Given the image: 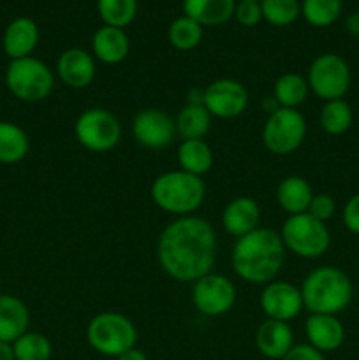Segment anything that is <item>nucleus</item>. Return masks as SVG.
<instances>
[{
	"label": "nucleus",
	"mask_w": 359,
	"mask_h": 360,
	"mask_svg": "<svg viewBox=\"0 0 359 360\" xmlns=\"http://www.w3.org/2000/svg\"><path fill=\"white\" fill-rule=\"evenodd\" d=\"M217 255V234L204 218L182 217L162 231L158 264L176 281L190 283L211 273Z\"/></svg>",
	"instance_id": "obj_1"
},
{
	"label": "nucleus",
	"mask_w": 359,
	"mask_h": 360,
	"mask_svg": "<svg viewBox=\"0 0 359 360\" xmlns=\"http://www.w3.org/2000/svg\"><path fill=\"white\" fill-rule=\"evenodd\" d=\"M284 255L280 234L259 227L236 241L231 255L232 269L246 283L267 285L280 273Z\"/></svg>",
	"instance_id": "obj_2"
},
{
	"label": "nucleus",
	"mask_w": 359,
	"mask_h": 360,
	"mask_svg": "<svg viewBox=\"0 0 359 360\" xmlns=\"http://www.w3.org/2000/svg\"><path fill=\"white\" fill-rule=\"evenodd\" d=\"M301 297L310 315H334L345 311L352 301L354 287L347 274L338 267L313 269L301 285Z\"/></svg>",
	"instance_id": "obj_3"
},
{
	"label": "nucleus",
	"mask_w": 359,
	"mask_h": 360,
	"mask_svg": "<svg viewBox=\"0 0 359 360\" xmlns=\"http://www.w3.org/2000/svg\"><path fill=\"white\" fill-rule=\"evenodd\" d=\"M206 195V185L201 176L185 171H169L158 176L151 185V199L165 213L190 217L199 210Z\"/></svg>",
	"instance_id": "obj_4"
},
{
	"label": "nucleus",
	"mask_w": 359,
	"mask_h": 360,
	"mask_svg": "<svg viewBox=\"0 0 359 360\" xmlns=\"http://www.w3.org/2000/svg\"><path fill=\"white\" fill-rule=\"evenodd\" d=\"M88 345L104 357H120L136 347L137 329L122 313H101L87 327Z\"/></svg>",
	"instance_id": "obj_5"
},
{
	"label": "nucleus",
	"mask_w": 359,
	"mask_h": 360,
	"mask_svg": "<svg viewBox=\"0 0 359 360\" xmlns=\"http://www.w3.org/2000/svg\"><path fill=\"white\" fill-rule=\"evenodd\" d=\"M6 86L18 101L41 102L51 95L55 76L42 60L27 56L11 60L6 69Z\"/></svg>",
	"instance_id": "obj_6"
},
{
	"label": "nucleus",
	"mask_w": 359,
	"mask_h": 360,
	"mask_svg": "<svg viewBox=\"0 0 359 360\" xmlns=\"http://www.w3.org/2000/svg\"><path fill=\"white\" fill-rule=\"evenodd\" d=\"M280 238L285 248L301 259H319L331 245L326 224L308 213L289 217L282 225Z\"/></svg>",
	"instance_id": "obj_7"
},
{
	"label": "nucleus",
	"mask_w": 359,
	"mask_h": 360,
	"mask_svg": "<svg viewBox=\"0 0 359 360\" xmlns=\"http://www.w3.org/2000/svg\"><path fill=\"white\" fill-rule=\"evenodd\" d=\"M306 137V120L298 109L278 108L267 116L263 129V143L273 155H291Z\"/></svg>",
	"instance_id": "obj_8"
},
{
	"label": "nucleus",
	"mask_w": 359,
	"mask_h": 360,
	"mask_svg": "<svg viewBox=\"0 0 359 360\" xmlns=\"http://www.w3.org/2000/svg\"><path fill=\"white\" fill-rule=\"evenodd\" d=\"M77 143L95 153L113 150L122 139V125L108 109L92 108L81 112L74 125Z\"/></svg>",
	"instance_id": "obj_9"
},
{
	"label": "nucleus",
	"mask_w": 359,
	"mask_h": 360,
	"mask_svg": "<svg viewBox=\"0 0 359 360\" xmlns=\"http://www.w3.org/2000/svg\"><path fill=\"white\" fill-rule=\"evenodd\" d=\"M308 88L322 101L344 98L351 88V67L334 53L317 56L308 69Z\"/></svg>",
	"instance_id": "obj_10"
},
{
	"label": "nucleus",
	"mask_w": 359,
	"mask_h": 360,
	"mask_svg": "<svg viewBox=\"0 0 359 360\" xmlns=\"http://www.w3.org/2000/svg\"><path fill=\"white\" fill-rule=\"evenodd\" d=\"M192 302L197 311L206 316L225 315L236 302L234 283L222 274H206L194 281Z\"/></svg>",
	"instance_id": "obj_11"
},
{
	"label": "nucleus",
	"mask_w": 359,
	"mask_h": 360,
	"mask_svg": "<svg viewBox=\"0 0 359 360\" xmlns=\"http://www.w3.org/2000/svg\"><path fill=\"white\" fill-rule=\"evenodd\" d=\"M248 105V91L239 81L222 77L204 90V108L211 116L231 120L241 116Z\"/></svg>",
	"instance_id": "obj_12"
},
{
	"label": "nucleus",
	"mask_w": 359,
	"mask_h": 360,
	"mask_svg": "<svg viewBox=\"0 0 359 360\" xmlns=\"http://www.w3.org/2000/svg\"><path fill=\"white\" fill-rule=\"evenodd\" d=\"M132 136L148 150H162L175 141V120L160 109H143L132 120Z\"/></svg>",
	"instance_id": "obj_13"
},
{
	"label": "nucleus",
	"mask_w": 359,
	"mask_h": 360,
	"mask_svg": "<svg viewBox=\"0 0 359 360\" xmlns=\"http://www.w3.org/2000/svg\"><path fill=\"white\" fill-rule=\"evenodd\" d=\"M260 308L270 320L291 322L305 309L301 290L289 281H270L260 294Z\"/></svg>",
	"instance_id": "obj_14"
},
{
	"label": "nucleus",
	"mask_w": 359,
	"mask_h": 360,
	"mask_svg": "<svg viewBox=\"0 0 359 360\" xmlns=\"http://www.w3.org/2000/svg\"><path fill=\"white\" fill-rule=\"evenodd\" d=\"M56 72L60 81L74 90L90 86L97 72L94 55L81 48L65 49L56 62Z\"/></svg>",
	"instance_id": "obj_15"
},
{
	"label": "nucleus",
	"mask_w": 359,
	"mask_h": 360,
	"mask_svg": "<svg viewBox=\"0 0 359 360\" xmlns=\"http://www.w3.org/2000/svg\"><path fill=\"white\" fill-rule=\"evenodd\" d=\"M39 27L32 18H14L4 30L2 48L11 60L32 56L39 44Z\"/></svg>",
	"instance_id": "obj_16"
},
{
	"label": "nucleus",
	"mask_w": 359,
	"mask_h": 360,
	"mask_svg": "<svg viewBox=\"0 0 359 360\" xmlns=\"http://www.w3.org/2000/svg\"><path fill=\"white\" fill-rule=\"evenodd\" d=\"M256 345L260 355L270 360H282L294 347V333L287 322L270 320L257 329Z\"/></svg>",
	"instance_id": "obj_17"
},
{
	"label": "nucleus",
	"mask_w": 359,
	"mask_h": 360,
	"mask_svg": "<svg viewBox=\"0 0 359 360\" xmlns=\"http://www.w3.org/2000/svg\"><path fill=\"white\" fill-rule=\"evenodd\" d=\"M259 221L260 207L250 197H236L225 206L222 214V225L225 232L238 239L259 229Z\"/></svg>",
	"instance_id": "obj_18"
},
{
	"label": "nucleus",
	"mask_w": 359,
	"mask_h": 360,
	"mask_svg": "<svg viewBox=\"0 0 359 360\" xmlns=\"http://www.w3.org/2000/svg\"><path fill=\"white\" fill-rule=\"evenodd\" d=\"M92 51L95 58L102 63H108V65L122 63L130 51L129 35L123 28L102 25L92 37Z\"/></svg>",
	"instance_id": "obj_19"
},
{
	"label": "nucleus",
	"mask_w": 359,
	"mask_h": 360,
	"mask_svg": "<svg viewBox=\"0 0 359 360\" xmlns=\"http://www.w3.org/2000/svg\"><path fill=\"white\" fill-rule=\"evenodd\" d=\"M308 345L315 350L327 354L341 347L345 340V329L334 315H310L305 323Z\"/></svg>",
	"instance_id": "obj_20"
},
{
	"label": "nucleus",
	"mask_w": 359,
	"mask_h": 360,
	"mask_svg": "<svg viewBox=\"0 0 359 360\" xmlns=\"http://www.w3.org/2000/svg\"><path fill=\"white\" fill-rule=\"evenodd\" d=\"M30 313L20 297L0 294V341L14 343L18 338L28 333Z\"/></svg>",
	"instance_id": "obj_21"
},
{
	"label": "nucleus",
	"mask_w": 359,
	"mask_h": 360,
	"mask_svg": "<svg viewBox=\"0 0 359 360\" xmlns=\"http://www.w3.org/2000/svg\"><path fill=\"white\" fill-rule=\"evenodd\" d=\"M183 14L201 27H218L234 18L236 0H182Z\"/></svg>",
	"instance_id": "obj_22"
},
{
	"label": "nucleus",
	"mask_w": 359,
	"mask_h": 360,
	"mask_svg": "<svg viewBox=\"0 0 359 360\" xmlns=\"http://www.w3.org/2000/svg\"><path fill=\"white\" fill-rule=\"evenodd\" d=\"M312 186L301 176H289L282 179V183L277 188V200L282 210L292 214H301L308 211L310 202H312Z\"/></svg>",
	"instance_id": "obj_23"
},
{
	"label": "nucleus",
	"mask_w": 359,
	"mask_h": 360,
	"mask_svg": "<svg viewBox=\"0 0 359 360\" xmlns=\"http://www.w3.org/2000/svg\"><path fill=\"white\" fill-rule=\"evenodd\" d=\"M175 125L183 141L204 139L211 129V115L204 104H187L176 116Z\"/></svg>",
	"instance_id": "obj_24"
},
{
	"label": "nucleus",
	"mask_w": 359,
	"mask_h": 360,
	"mask_svg": "<svg viewBox=\"0 0 359 360\" xmlns=\"http://www.w3.org/2000/svg\"><path fill=\"white\" fill-rule=\"evenodd\" d=\"M30 150L27 132L20 125L0 122V164H18Z\"/></svg>",
	"instance_id": "obj_25"
},
{
	"label": "nucleus",
	"mask_w": 359,
	"mask_h": 360,
	"mask_svg": "<svg viewBox=\"0 0 359 360\" xmlns=\"http://www.w3.org/2000/svg\"><path fill=\"white\" fill-rule=\"evenodd\" d=\"M178 162L182 171L203 176L213 165V151L204 139L183 141L178 148Z\"/></svg>",
	"instance_id": "obj_26"
},
{
	"label": "nucleus",
	"mask_w": 359,
	"mask_h": 360,
	"mask_svg": "<svg viewBox=\"0 0 359 360\" xmlns=\"http://www.w3.org/2000/svg\"><path fill=\"white\" fill-rule=\"evenodd\" d=\"M308 81L296 72H285L275 81L273 98L280 108L296 109L308 97Z\"/></svg>",
	"instance_id": "obj_27"
},
{
	"label": "nucleus",
	"mask_w": 359,
	"mask_h": 360,
	"mask_svg": "<svg viewBox=\"0 0 359 360\" xmlns=\"http://www.w3.org/2000/svg\"><path fill=\"white\" fill-rule=\"evenodd\" d=\"M203 28L204 27H201L192 18L182 14V16L172 20V23L169 25V42L178 51H190V49L197 48L201 41H203Z\"/></svg>",
	"instance_id": "obj_28"
},
{
	"label": "nucleus",
	"mask_w": 359,
	"mask_h": 360,
	"mask_svg": "<svg viewBox=\"0 0 359 360\" xmlns=\"http://www.w3.org/2000/svg\"><path fill=\"white\" fill-rule=\"evenodd\" d=\"M301 16L315 28H326L341 16V0H301Z\"/></svg>",
	"instance_id": "obj_29"
},
{
	"label": "nucleus",
	"mask_w": 359,
	"mask_h": 360,
	"mask_svg": "<svg viewBox=\"0 0 359 360\" xmlns=\"http://www.w3.org/2000/svg\"><path fill=\"white\" fill-rule=\"evenodd\" d=\"M137 0H97V13L108 27H129L137 16Z\"/></svg>",
	"instance_id": "obj_30"
},
{
	"label": "nucleus",
	"mask_w": 359,
	"mask_h": 360,
	"mask_svg": "<svg viewBox=\"0 0 359 360\" xmlns=\"http://www.w3.org/2000/svg\"><path fill=\"white\" fill-rule=\"evenodd\" d=\"M352 120H354L352 109L344 98L326 102L319 116L320 127L329 136H341L347 132L352 125Z\"/></svg>",
	"instance_id": "obj_31"
},
{
	"label": "nucleus",
	"mask_w": 359,
	"mask_h": 360,
	"mask_svg": "<svg viewBox=\"0 0 359 360\" xmlns=\"http://www.w3.org/2000/svg\"><path fill=\"white\" fill-rule=\"evenodd\" d=\"M263 20L273 27H289L301 16L299 0H260Z\"/></svg>",
	"instance_id": "obj_32"
},
{
	"label": "nucleus",
	"mask_w": 359,
	"mask_h": 360,
	"mask_svg": "<svg viewBox=\"0 0 359 360\" xmlns=\"http://www.w3.org/2000/svg\"><path fill=\"white\" fill-rule=\"evenodd\" d=\"M16 360H49L53 355V345L44 334L25 333L13 343Z\"/></svg>",
	"instance_id": "obj_33"
},
{
	"label": "nucleus",
	"mask_w": 359,
	"mask_h": 360,
	"mask_svg": "<svg viewBox=\"0 0 359 360\" xmlns=\"http://www.w3.org/2000/svg\"><path fill=\"white\" fill-rule=\"evenodd\" d=\"M234 18L241 27L252 28L263 21L260 2H236Z\"/></svg>",
	"instance_id": "obj_34"
},
{
	"label": "nucleus",
	"mask_w": 359,
	"mask_h": 360,
	"mask_svg": "<svg viewBox=\"0 0 359 360\" xmlns=\"http://www.w3.org/2000/svg\"><path fill=\"white\" fill-rule=\"evenodd\" d=\"M334 210H336V202H334L333 197L327 195V193H319V195L312 197V202H310L306 213L312 214V217L317 218L319 221H324V224H326V221L334 214Z\"/></svg>",
	"instance_id": "obj_35"
},
{
	"label": "nucleus",
	"mask_w": 359,
	"mask_h": 360,
	"mask_svg": "<svg viewBox=\"0 0 359 360\" xmlns=\"http://www.w3.org/2000/svg\"><path fill=\"white\" fill-rule=\"evenodd\" d=\"M344 225L348 232L359 236V193L352 195L344 207Z\"/></svg>",
	"instance_id": "obj_36"
},
{
	"label": "nucleus",
	"mask_w": 359,
	"mask_h": 360,
	"mask_svg": "<svg viewBox=\"0 0 359 360\" xmlns=\"http://www.w3.org/2000/svg\"><path fill=\"white\" fill-rule=\"evenodd\" d=\"M282 360H326L322 352L315 350L312 345H294Z\"/></svg>",
	"instance_id": "obj_37"
},
{
	"label": "nucleus",
	"mask_w": 359,
	"mask_h": 360,
	"mask_svg": "<svg viewBox=\"0 0 359 360\" xmlns=\"http://www.w3.org/2000/svg\"><path fill=\"white\" fill-rule=\"evenodd\" d=\"M116 360H148V357L143 350H139L137 347H134V348H130V350H127L125 354L120 355V357H116Z\"/></svg>",
	"instance_id": "obj_38"
},
{
	"label": "nucleus",
	"mask_w": 359,
	"mask_h": 360,
	"mask_svg": "<svg viewBox=\"0 0 359 360\" xmlns=\"http://www.w3.org/2000/svg\"><path fill=\"white\" fill-rule=\"evenodd\" d=\"M345 28L348 34L359 35V13H352L351 16L345 20Z\"/></svg>",
	"instance_id": "obj_39"
},
{
	"label": "nucleus",
	"mask_w": 359,
	"mask_h": 360,
	"mask_svg": "<svg viewBox=\"0 0 359 360\" xmlns=\"http://www.w3.org/2000/svg\"><path fill=\"white\" fill-rule=\"evenodd\" d=\"M0 360H16V357H14L13 343L0 341Z\"/></svg>",
	"instance_id": "obj_40"
},
{
	"label": "nucleus",
	"mask_w": 359,
	"mask_h": 360,
	"mask_svg": "<svg viewBox=\"0 0 359 360\" xmlns=\"http://www.w3.org/2000/svg\"><path fill=\"white\" fill-rule=\"evenodd\" d=\"M236 2H260V0H236Z\"/></svg>",
	"instance_id": "obj_41"
}]
</instances>
